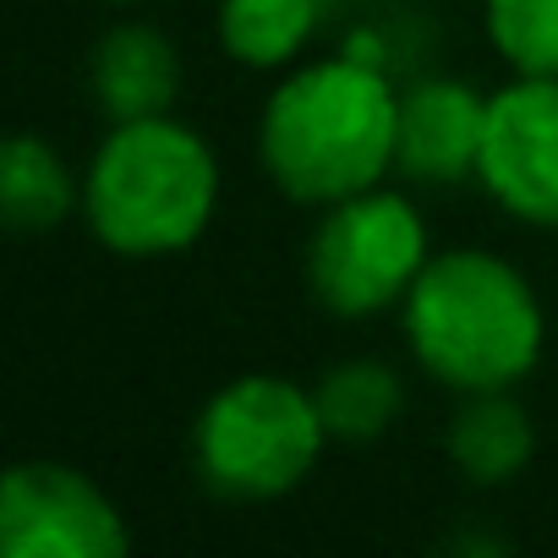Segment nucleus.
I'll use <instances>...</instances> for the list:
<instances>
[{
  "label": "nucleus",
  "instance_id": "nucleus-8",
  "mask_svg": "<svg viewBox=\"0 0 558 558\" xmlns=\"http://www.w3.org/2000/svg\"><path fill=\"white\" fill-rule=\"evenodd\" d=\"M487 99L460 77H422L400 94V143L395 170L427 186H454L476 175Z\"/></svg>",
  "mask_w": 558,
  "mask_h": 558
},
{
  "label": "nucleus",
  "instance_id": "nucleus-13",
  "mask_svg": "<svg viewBox=\"0 0 558 558\" xmlns=\"http://www.w3.org/2000/svg\"><path fill=\"white\" fill-rule=\"evenodd\" d=\"M313 395H318L329 444H378L405 405L400 373L373 356H351V362L329 367Z\"/></svg>",
  "mask_w": 558,
  "mask_h": 558
},
{
  "label": "nucleus",
  "instance_id": "nucleus-6",
  "mask_svg": "<svg viewBox=\"0 0 558 558\" xmlns=\"http://www.w3.org/2000/svg\"><path fill=\"white\" fill-rule=\"evenodd\" d=\"M132 531L110 493L66 460H17L0 482L7 558H121Z\"/></svg>",
  "mask_w": 558,
  "mask_h": 558
},
{
  "label": "nucleus",
  "instance_id": "nucleus-7",
  "mask_svg": "<svg viewBox=\"0 0 558 558\" xmlns=\"http://www.w3.org/2000/svg\"><path fill=\"white\" fill-rule=\"evenodd\" d=\"M482 192L531 230H558V77H525L487 94Z\"/></svg>",
  "mask_w": 558,
  "mask_h": 558
},
{
  "label": "nucleus",
  "instance_id": "nucleus-4",
  "mask_svg": "<svg viewBox=\"0 0 558 558\" xmlns=\"http://www.w3.org/2000/svg\"><path fill=\"white\" fill-rule=\"evenodd\" d=\"M329 444L318 395L279 373H241L208 395L192 422V471L225 504H274L296 493Z\"/></svg>",
  "mask_w": 558,
  "mask_h": 558
},
{
  "label": "nucleus",
  "instance_id": "nucleus-12",
  "mask_svg": "<svg viewBox=\"0 0 558 558\" xmlns=\"http://www.w3.org/2000/svg\"><path fill=\"white\" fill-rule=\"evenodd\" d=\"M324 0H219V45L246 72H286L313 45Z\"/></svg>",
  "mask_w": 558,
  "mask_h": 558
},
{
  "label": "nucleus",
  "instance_id": "nucleus-5",
  "mask_svg": "<svg viewBox=\"0 0 558 558\" xmlns=\"http://www.w3.org/2000/svg\"><path fill=\"white\" fill-rule=\"evenodd\" d=\"M427 257L433 246L416 203L367 186L324 208L307 246V279H313V296L335 318H378L389 307H405Z\"/></svg>",
  "mask_w": 558,
  "mask_h": 558
},
{
  "label": "nucleus",
  "instance_id": "nucleus-2",
  "mask_svg": "<svg viewBox=\"0 0 558 558\" xmlns=\"http://www.w3.org/2000/svg\"><path fill=\"white\" fill-rule=\"evenodd\" d=\"M416 367L454 395L514 389L547 345V318L531 279L482 246L433 252L400 307Z\"/></svg>",
  "mask_w": 558,
  "mask_h": 558
},
{
  "label": "nucleus",
  "instance_id": "nucleus-10",
  "mask_svg": "<svg viewBox=\"0 0 558 558\" xmlns=\"http://www.w3.org/2000/svg\"><path fill=\"white\" fill-rule=\"evenodd\" d=\"M449 460L460 465L465 482L476 487H504L525 471L536 433L520 400H509V389H487V395H465V405L449 422Z\"/></svg>",
  "mask_w": 558,
  "mask_h": 558
},
{
  "label": "nucleus",
  "instance_id": "nucleus-9",
  "mask_svg": "<svg viewBox=\"0 0 558 558\" xmlns=\"http://www.w3.org/2000/svg\"><path fill=\"white\" fill-rule=\"evenodd\" d=\"M88 83L110 121L170 116L181 94V56L154 23H116L88 56Z\"/></svg>",
  "mask_w": 558,
  "mask_h": 558
},
{
  "label": "nucleus",
  "instance_id": "nucleus-15",
  "mask_svg": "<svg viewBox=\"0 0 558 558\" xmlns=\"http://www.w3.org/2000/svg\"><path fill=\"white\" fill-rule=\"evenodd\" d=\"M105 7H137V0H105Z\"/></svg>",
  "mask_w": 558,
  "mask_h": 558
},
{
  "label": "nucleus",
  "instance_id": "nucleus-3",
  "mask_svg": "<svg viewBox=\"0 0 558 558\" xmlns=\"http://www.w3.org/2000/svg\"><path fill=\"white\" fill-rule=\"evenodd\" d=\"M219 208V159L175 116L110 121L83 175V219L116 257H175Z\"/></svg>",
  "mask_w": 558,
  "mask_h": 558
},
{
  "label": "nucleus",
  "instance_id": "nucleus-1",
  "mask_svg": "<svg viewBox=\"0 0 558 558\" xmlns=\"http://www.w3.org/2000/svg\"><path fill=\"white\" fill-rule=\"evenodd\" d=\"M400 94L367 56L291 66L263 99L257 159L302 208H329L378 186L395 170Z\"/></svg>",
  "mask_w": 558,
  "mask_h": 558
},
{
  "label": "nucleus",
  "instance_id": "nucleus-11",
  "mask_svg": "<svg viewBox=\"0 0 558 558\" xmlns=\"http://www.w3.org/2000/svg\"><path fill=\"white\" fill-rule=\"evenodd\" d=\"M77 208H83V186L66 170V159L34 132L7 137V148H0V219L12 230L39 235L66 225Z\"/></svg>",
  "mask_w": 558,
  "mask_h": 558
},
{
  "label": "nucleus",
  "instance_id": "nucleus-14",
  "mask_svg": "<svg viewBox=\"0 0 558 558\" xmlns=\"http://www.w3.org/2000/svg\"><path fill=\"white\" fill-rule=\"evenodd\" d=\"M482 23L509 72L558 77V0H482Z\"/></svg>",
  "mask_w": 558,
  "mask_h": 558
}]
</instances>
